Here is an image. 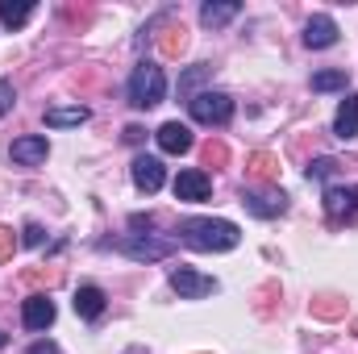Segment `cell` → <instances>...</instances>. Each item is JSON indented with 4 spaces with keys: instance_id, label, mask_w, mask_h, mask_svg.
Returning a JSON list of instances; mask_svg holds the SVG:
<instances>
[{
    "instance_id": "obj_24",
    "label": "cell",
    "mask_w": 358,
    "mask_h": 354,
    "mask_svg": "<svg viewBox=\"0 0 358 354\" xmlns=\"http://www.w3.org/2000/svg\"><path fill=\"white\" fill-rule=\"evenodd\" d=\"M21 242H25V246H42V242H46V229H42V225H34V221H29V225H25V229H21Z\"/></svg>"
},
{
    "instance_id": "obj_17",
    "label": "cell",
    "mask_w": 358,
    "mask_h": 354,
    "mask_svg": "<svg viewBox=\"0 0 358 354\" xmlns=\"http://www.w3.org/2000/svg\"><path fill=\"white\" fill-rule=\"evenodd\" d=\"M92 117L88 104H76V108H46V125L50 129H67V125H84Z\"/></svg>"
},
{
    "instance_id": "obj_29",
    "label": "cell",
    "mask_w": 358,
    "mask_h": 354,
    "mask_svg": "<svg viewBox=\"0 0 358 354\" xmlns=\"http://www.w3.org/2000/svg\"><path fill=\"white\" fill-rule=\"evenodd\" d=\"M204 159H208V167H213V163H225V146H208Z\"/></svg>"
},
{
    "instance_id": "obj_1",
    "label": "cell",
    "mask_w": 358,
    "mask_h": 354,
    "mask_svg": "<svg viewBox=\"0 0 358 354\" xmlns=\"http://www.w3.org/2000/svg\"><path fill=\"white\" fill-rule=\"evenodd\" d=\"M176 238L192 250H204V255H221V250H234L242 242V229L225 217H183L176 229Z\"/></svg>"
},
{
    "instance_id": "obj_13",
    "label": "cell",
    "mask_w": 358,
    "mask_h": 354,
    "mask_svg": "<svg viewBox=\"0 0 358 354\" xmlns=\"http://www.w3.org/2000/svg\"><path fill=\"white\" fill-rule=\"evenodd\" d=\"M159 150L163 155H187L192 150V129L183 125V121H167V125H159Z\"/></svg>"
},
{
    "instance_id": "obj_22",
    "label": "cell",
    "mask_w": 358,
    "mask_h": 354,
    "mask_svg": "<svg viewBox=\"0 0 358 354\" xmlns=\"http://www.w3.org/2000/svg\"><path fill=\"white\" fill-rule=\"evenodd\" d=\"M250 171L259 179H275V159H271V155H255V159H250Z\"/></svg>"
},
{
    "instance_id": "obj_3",
    "label": "cell",
    "mask_w": 358,
    "mask_h": 354,
    "mask_svg": "<svg viewBox=\"0 0 358 354\" xmlns=\"http://www.w3.org/2000/svg\"><path fill=\"white\" fill-rule=\"evenodd\" d=\"M100 250H117V255H129L138 263H159L176 250V238H155V234H125V238H108L100 242Z\"/></svg>"
},
{
    "instance_id": "obj_15",
    "label": "cell",
    "mask_w": 358,
    "mask_h": 354,
    "mask_svg": "<svg viewBox=\"0 0 358 354\" xmlns=\"http://www.w3.org/2000/svg\"><path fill=\"white\" fill-rule=\"evenodd\" d=\"M238 13H242V4H238V0H208V4H200V25L221 29V25H229Z\"/></svg>"
},
{
    "instance_id": "obj_11",
    "label": "cell",
    "mask_w": 358,
    "mask_h": 354,
    "mask_svg": "<svg viewBox=\"0 0 358 354\" xmlns=\"http://www.w3.org/2000/svg\"><path fill=\"white\" fill-rule=\"evenodd\" d=\"M46 155H50V142L42 134H25V138H17L8 146V159L17 167H38V163H46Z\"/></svg>"
},
{
    "instance_id": "obj_6",
    "label": "cell",
    "mask_w": 358,
    "mask_h": 354,
    "mask_svg": "<svg viewBox=\"0 0 358 354\" xmlns=\"http://www.w3.org/2000/svg\"><path fill=\"white\" fill-rule=\"evenodd\" d=\"M55 300L46 296V292H34V296H25L21 300V325L25 330H34V334H46L50 325H55Z\"/></svg>"
},
{
    "instance_id": "obj_8",
    "label": "cell",
    "mask_w": 358,
    "mask_h": 354,
    "mask_svg": "<svg viewBox=\"0 0 358 354\" xmlns=\"http://www.w3.org/2000/svg\"><path fill=\"white\" fill-rule=\"evenodd\" d=\"M129 176H134V187H138V192L155 196V192L167 183V167H163V159H155V155H138L134 167H129Z\"/></svg>"
},
{
    "instance_id": "obj_14",
    "label": "cell",
    "mask_w": 358,
    "mask_h": 354,
    "mask_svg": "<svg viewBox=\"0 0 358 354\" xmlns=\"http://www.w3.org/2000/svg\"><path fill=\"white\" fill-rule=\"evenodd\" d=\"M104 309H108L104 288H96V283H80V288H76V313H80L84 321H100Z\"/></svg>"
},
{
    "instance_id": "obj_5",
    "label": "cell",
    "mask_w": 358,
    "mask_h": 354,
    "mask_svg": "<svg viewBox=\"0 0 358 354\" xmlns=\"http://www.w3.org/2000/svg\"><path fill=\"white\" fill-rule=\"evenodd\" d=\"M242 204H246V213L259 217V221H275V217L287 213V196H283L279 187H242Z\"/></svg>"
},
{
    "instance_id": "obj_12",
    "label": "cell",
    "mask_w": 358,
    "mask_h": 354,
    "mask_svg": "<svg viewBox=\"0 0 358 354\" xmlns=\"http://www.w3.org/2000/svg\"><path fill=\"white\" fill-rule=\"evenodd\" d=\"M334 42H338V21H334L329 13L308 17V25H304V46H308V50H329Z\"/></svg>"
},
{
    "instance_id": "obj_9",
    "label": "cell",
    "mask_w": 358,
    "mask_h": 354,
    "mask_svg": "<svg viewBox=\"0 0 358 354\" xmlns=\"http://www.w3.org/2000/svg\"><path fill=\"white\" fill-rule=\"evenodd\" d=\"M325 213H329V221L358 217V183H334V187H325Z\"/></svg>"
},
{
    "instance_id": "obj_18",
    "label": "cell",
    "mask_w": 358,
    "mask_h": 354,
    "mask_svg": "<svg viewBox=\"0 0 358 354\" xmlns=\"http://www.w3.org/2000/svg\"><path fill=\"white\" fill-rule=\"evenodd\" d=\"M34 17V0H0V21L8 29H21Z\"/></svg>"
},
{
    "instance_id": "obj_30",
    "label": "cell",
    "mask_w": 358,
    "mask_h": 354,
    "mask_svg": "<svg viewBox=\"0 0 358 354\" xmlns=\"http://www.w3.org/2000/svg\"><path fill=\"white\" fill-rule=\"evenodd\" d=\"M125 354H146V351H142V346H129V351H125Z\"/></svg>"
},
{
    "instance_id": "obj_23",
    "label": "cell",
    "mask_w": 358,
    "mask_h": 354,
    "mask_svg": "<svg viewBox=\"0 0 358 354\" xmlns=\"http://www.w3.org/2000/svg\"><path fill=\"white\" fill-rule=\"evenodd\" d=\"M13 104H17V88H13V80H0V117H4Z\"/></svg>"
},
{
    "instance_id": "obj_2",
    "label": "cell",
    "mask_w": 358,
    "mask_h": 354,
    "mask_svg": "<svg viewBox=\"0 0 358 354\" xmlns=\"http://www.w3.org/2000/svg\"><path fill=\"white\" fill-rule=\"evenodd\" d=\"M125 96H129L134 108H155V104H163V96H167V76H163V67L150 63V59H142V63L129 71Z\"/></svg>"
},
{
    "instance_id": "obj_16",
    "label": "cell",
    "mask_w": 358,
    "mask_h": 354,
    "mask_svg": "<svg viewBox=\"0 0 358 354\" xmlns=\"http://www.w3.org/2000/svg\"><path fill=\"white\" fill-rule=\"evenodd\" d=\"M334 134L342 138V142H355L358 138V96L350 92L342 104H338V117H334Z\"/></svg>"
},
{
    "instance_id": "obj_10",
    "label": "cell",
    "mask_w": 358,
    "mask_h": 354,
    "mask_svg": "<svg viewBox=\"0 0 358 354\" xmlns=\"http://www.w3.org/2000/svg\"><path fill=\"white\" fill-rule=\"evenodd\" d=\"M176 200H187V204H200V200H208V192H213V179L208 171H200V167H187V171H179L176 176Z\"/></svg>"
},
{
    "instance_id": "obj_21",
    "label": "cell",
    "mask_w": 358,
    "mask_h": 354,
    "mask_svg": "<svg viewBox=\"0 0 358 354\" xmlns=\"http://www.w3.org/2000/svg\"><path fill=\"white\" fill-rule=\"evenodd\" d=\"M334 171H338V159H329V155H325V159H313V163H308V179H329Z\"/></svg>"
},
{
    "instance_id": "obj_31",
    "label": "cell",
    "mask_w": 358,
    "mask_h": 354,
    "mask_svg": "<svg viewBox=\"0 0 358 354\" xmlns=\"http://www.w3.org/2000/svg\"><path fill=\"white\" fill-rule=\"evenodd\" d=\"M4 342H8V334H4V330H0V351H4Z\"/></svg>"
},
{
    "instance_id": "obj_7",
    "label": "cell",
    "mask_w": 358,
    "mask_h": 354,
    "mask_svg": "<svg viewBox=\"0 0 358 354\" xmlns=\"http://www.w3.org/2000/svg\"><path fill=\"white\" fill-rule=\"evenodd\" d=\"M171 288L179 292V300H200V296L217 292V279L213 275H200L192 267H171Z\"/></svg>"
},
{
    "instance_id": "obj_27",
    "label": "cell",
    "mask_w": 358,
    "mask_h": 354,
    "mask_svg": "<svg viewBox=\"0 0 358 354\" xmlns=\"http://www.w3.org/2000/svg\"><path fill=\"white\" fill-rule=\"evenodd\" d=\"M25 354H63V351H59V342H50V338H46V342H34Z\"/></svg>"
},
{
    "instance_id": "obj_25",
    "label": "cell",
    "mask_w": 358,
    "mask_h": 354,
    "mask_svg": "<svg viewBox=\"0 0 358 354\" xmlns=\"http://www.w3.org/2000/svg\"><path fill=\"white\" fill-rule=\"evenodd\" d=\"M13 246H17L13 229H8V225H0V263H4V259H13Z\"/></svg>"
},
{
    "instance_id": "obj_28",
    "label": "cell",
    "mask_w": 358,
    "mask_h": 354,
    "mask_svg": "<svg viewBox=\"0 0 358 354\" xmlns=\"http://www.w3.org/2000/svg\"><path fill=\"white\" fill-rule=\"evenodd\" d=\"M129 225H134V229H155V217H150V213H134Z\"/></svg>"
},
{
    "instance_id": "obj_19",
    "label": "cell",
    "mask_w": 358,
    "mask_h": 354,
    "mask_svg": "<svg viewBox=\"0 0 358 354\" xmlns=\"http://www.w3.org/2000/svg\"><path fill=\"white\" fill-rule=\"evenodd\" d=\"M346 84H350V76L342 67H325L313 76V92H346Z\"/></svg>"
},
{
    "instance_id": "obj_20",
    "label": "cell",
    "mask_w": 358,
    "mask_h": 354,
    "mask_svg": "<svg viewBox=\"0 0 358 354\" xmlns=\"http://www.w3.org/2000/svg\"><path fill=\"white\" fill-rule=\"evenodd\" d=\"M208 76H213V67H208V63H196L187 76H179V96H183V100H192V96H196V84H200V80H208Z\"/></svg>"
},
{
    "instance_id": "obj_4",
    "label": "cell",
    "mask_w": 358,
    "mask_h": 354,
    "mask_svg": "<svg viewBox=\"0 0 358 354\" xmlns=\"http://www.w3.org/2000/svg\"><path fill=\"white\" fill-rule=\"evenodd\" d=\"M187 113H192V121L196 125H208V129H221V125H229L234 121V96L229 92H196L192 100H187Z\"/></svg>"
},
{
    "instance_id": "obj_26",
    "label": "cell",
    "mask_w": 358,
    "mask_h": 354,
    "mask_svg": "<svg viewBox=\"0 0 358 354\" xmlns=\"http://www.w3.org/2000/svg\"><path fill=\"white\" fill-rule=\"evenodd\" d=\"M163 50H167V55H179V50H183V29H167Z\"/></svg>"
}]
</instances>
